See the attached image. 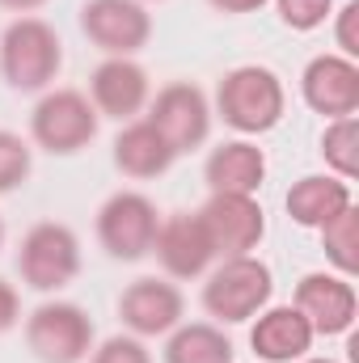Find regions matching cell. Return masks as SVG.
Returning a JSON list of instances; mask_svg holds the SVG:
<instances>
[{"instance_id":"cell-1","label":"cell","mask_w":359,"mask_h":363,"mask_svg":"<svg viewBox=\"0 0 359 363\" xmlns=\"http://www.w3.org/2000/svg\"><path fill=\"white\" fill-rule=\"evenodd\" d=\"M283 110H287V89L263 64H241L224 72L216 89V114L241 135H267L270 127H279Z\"/></svg>"},{"instance_id":"cell-2","label":"cell","mask_w":359,"mask_h":363,"mask_svg":"<svg viewBox=\"0 0 359 363\" xmlns=\"http://www.w3.org/2000/svg\"><path fill=\"white\" fill-rule=\"evenodd\" d=\"M64 68V43L43 17H17L0 34V77L17 93L51 89Z\"/></svg>"},{"instance_id":"cell-3","label":"cell","mask_w":359,"mask_h":363,"mask_svg":"<svg viewBox=\"0 0 359 363\" xmlns=\"http://www.w3.org/2000/svg\"><path fill=\"white\" fill-rule=\"evenodd\" d=\"M270 291H275V279H270V267L263 258H254V254L220 258V267L203 283V308L220 325H241L267 308Z\"/></svg>"},{"instance_id":"cell-4","label":"cell","mask_w":359,"mask_h":363,"mask_svg":"<svg viewBox=\"0 0 359 363\" xmlns=\"http://www.w3.org/2000/svg\"><path fill=\"white\" fill-rule=\"evenodd\" d=\"M26 347L38 363H81L93 351V321L72 300H47L26 317Z\"/></svg>"},{"instance_id":"cell-5","label":"cell","mask_w":359,"mask_h":363,"mask_svg":"<svg viewBox=\"0 0 359 363\" xmlns=\"http://www.w3.org/2000/svg\"><path fill=\"white\" fill-rule=\"evenodd\" d=\"M30 135L55 157H72L97 135V110L81 89H47L30 114Z\"/></svg>"},{"instance_id":"cell-6","label":"cell","mask_w":359,"mask_h":363,"mask_svg":"<svg viewBox=\"0 0 359 363\" xmlns=\"http://www.w3.org/2000/svg\"><path fill=\"white\" fill-rule=\"evenodd\" d=\"M17 271L26 279V287L34 291H60L81 274V241L68 224L43 220L21 237L17 250Z\"/></svg>"},{"instance_id":"cell-7","label":"cell","mask_w":359,"mask_h":363,"mask_svg":"<svg viewBox=\"0 0 359 363\" xmlns=\"http://www.w3.org/2000/svg\"><path fill=\"white\" fill-rule=\"evenodd\" d=\"M157 203L140 190H118L101 203L97 211V241L110 258L118 262H136L144 254H153V241H157Z\"/></svg>"},{"instance_id":"cell-8","label":"cell","mask_w":359,"mask_h":363,"mask_svg":"<svg viewBox=\"0 0 359 363\" xmlns=\"http://www.w3.org/2000/svg\"><path fill=\"white\" fill-rule=\"evenodd\" d=\"M199 220L211 237L216 258H241L254 254L258 241L267 237V216L258 194H211L199 207Z\"/></svg>"},{"instance_id":"cell-9","label":"cell","mask_w":359,"mask_h":363,"mask_svg":"<svg viewBox=\"0 0 359 363\" xmlns=\"http://www.w3.org/2000/svg\"><path fill=\"white\" fill-rule=\"evenodd\" d=\"M148 123L165 135V144L174 152H194L199 144H207L211 135V101L207 93L190 81H174L153 97L148 106Z\"/></svg>"},{"instance_id":"cell-10","label":"cell","mask_w":359,"mask_h":363,"mask_svg":"<svg viewBox=\"0 0 359 363\" xmlns=\"http://www.w3.org/2000/svg\"><path fill=\"white\" fill-rule=\"evenodd\" d=\"M81 30L106 55H136L153 38V13L140 0H85Z\"/></svg>"},{"instance_id":"cell-11","label":"cell","mask_w":359,"mask_h":363,"mask_svg":"<svg viewBox=\"0 0 359 363\" xmlns=\"http://www.w3.org/2000/svg\"><path fill=\"white\" fill-rule=\"evenodd\" d=\"M118 317L136 338H165L170 330L182 325L186 300H182L178 283L170 279H136L118 296Z\"/></svg>"},{"instance_id":"cell-12","label":"cell","mask_w":359,"mask_h":363,"mask_svg":"<svg viewBox=\"0 0 359 363\" xmlns=\"http://www.w3.org/2000/svg\"><path fill=\"white\" fill-rule=\"evenodd\" d=\"M300 97L326 118H347L359 110V64L347 55H313L300 72Z\"/></svg>"},{"instance_id":"cell-13","label":"cell","mask_w":359,"mask_h":363,"mask_svg":"<svg viewBox=\"0 0 359 363\" xmlns=\"http://www.w3.org/2000/svg\"><path fill=\"white\" fill-rule=\"evenodd\" d=\"M296 308L300 317L313 325V334H347L355 325V313H359V300H355V287L347 274H304L296 283Z\"/></svg>"},{"instance_id":"cell-14","label":"cell","mask_w":359,"mask_h":363,"mask_svg":"<svg viewBox=\"0 0 359 363\" xmlns=\"http://www.w3.org/2000/svg\"><path fill=\"white\" fill-rule=\"evenodd\" d=\"M153 254H157V262L165 267L170 279H199L216 262V250H211V237H207L199 211H178V216L161 220Z\"/></svg>"},{"instance_id":"cell-15","label":"cell","mask_w":359,"mask_h":363,"mask_svg":"<svg viewBox=\"0 0 359 363\" xmlns=\"http://www.w3.org/2000/svg\"><path fill=\"white\" fill-rule=\"evenodd\" d=\"M153 97L144 64H136L131 55H106L89 77V101L97 114L110 118H136Z\"/></svg>"},{"instance_id":"cell-16","label":"cell","mask_w":359,"mask_h":363,"mask_svg":"<svg viewBox=\"0 0 359 363\" xmlns=\"http://www.w3.org/2000/svg\"><path fill=\"white\" fill-rule=\"evenodd\" d=\"M313 325L300 317L296 304H275V308H263L254 330H250V347L263 363H296L309 355L313 347Z\"/></svg>"},{"instance_id":"cell-17","label":"cell","mask_w":359,"mask_h":363,"mask_svg":"<svg viewBox=\"0 0 359 363\" xmlns=\"http://www.w3.org/2000/svg\"><path fill=\"white\" fill-rule=\"evenodd\" d=\"M203 178L211 186V194H258L267 182V152L250 140H228L211 148Z\"/></svg>"},{"instance_id":"cell-18","label":"cell","mask_w":359,"mask_h":363,"mask_svg":"<svg viewBox=\"0 0 359 363\" xmlns=\"http://www.w3.org/2000/svg\"><path fill=\"white\" fill-rule=\"evenodd\" d=\"M174 161H178V152L165 144V135H161L148 118H131V123L118 131V140H114V165L136 182L161 178Z\"/></svg>"},{"instance_id":"cell-19","label":"cell","mask_w":359,"mask_h":363,"mask_svg":"<svg viewBox=\"0 0 359 363\" xmlns=\"http://www.w3.org/2000/svg\"><path fill=\"white\" fill-rule=\"evenodd\" d=\"M355 199H351V182L334 178V174H309V178H300L292 190H287V199H283V207H287V216L300 224V228H321V224H330L338 211H347Z\"/></svg>"},{"instance_id":"cell-20","label":"cell","mask_w":359,"mask_h":363,"mask_svg":"<svg viewBox=\"0 0 359 363\" xmlns=\"http://www.w3.org/2000/svg\"><path fill=\"white\" fill-rule=\"evenodd\" d=\"M165 338V363H233L228 334L211 321H182Z\"/></svg>"},{"instance_id":"cell-21","label":"cell","mask_w":359,"mask_h":363,"mask_svg":"<svg viewBox=\"0 0 359 363\" xmlns=\"http://www.w3.org/2000/svg\"><path fill=\"white\" fill-rule=\"evenodd\" d=\"M321 157H326V165L334 169V178L355 182V174H359V123H355V114L326 123Z\"/></svg>"},{"instance_id":"cell-22","label":"cell","mask_w":359,"mask_h":363,"mask_svg":"<svg viewBox=\"0 0 359 363\" xmlns=\"http://www.w3.org/2000/svg\"><path fill=\"white\" fill-rule=\"evenodd\" d=\"M317 233H321L326 258L338 267V274L351 279V274L359 271V211H355V203H351L347 211H338L330 224H321Z\"/></svg>"},{"instance_id":"cell-23","label":"cell","mask_w":359,"mask_h":363,"mask_svg":"<svg viewBox=\"0 0 359 363\" xmlns=\"http://www.w3.org/2000/svg\"><path fill=\"white\" fill-rule=\"evenodd\" d=\"M30 169H34L30 144L21 135H13V131H0V194L17 190L21 182L30 178Z\"/></svg>"},{"instance_id":"cell-24","label":"cell","mask_w":359,"mask_h":363,"mask_svg":"<svg viewBox=\"0 0 359 363\" xmlns=\"http://www.w3.org/2000/svg\"><path fill=\"white\" fill-rule=\"evenodd\" d=\"M279 21L296 34H309L317 26H326V17H334V0H275Z\"/></svg>"},{"instance_id":"cell-25","label":"cell","mask_w":359,"mask_h":363,"mask_svg":"<svg viewBox=\"0 0 359 363\" xmlns=\"http://www.w3.org/2000/svg\"><path fill=\"white\" fill-rule=\"evenodd\" d=\"M89 363H153V355H148L144 338H136V334H114V338H106V342L93 351Z\"/></svg>"},{"instance_id":"cell-26","label":"cell","mask_w":359,"mask_h":363,"mask_svg":"<svg viewBox=\"0 0 359 363\" xmlns=\"http://www.w3.org/2000/svg\"><path fill=\"white\" fill-rule=\"evenodd\" d=\"M355 21H359V0H347V4L338 9V26H334V38H338V55H347V60H355V55H359Z\"/></svg>"},{"instance_id":"cell-27","label":"cell","mask_w":359,"mask_h":363,"mask_svg":"<svg viewBox=\"0 0 359 363\" xmlns=\"http://www.w3.org/2000/svg\"><path fill=\"white\" fill-rule=\"evenodd\" d=\"M17 321H21V300H17V287L0 279V334H9Z\"/></svg>"},{"instance_id":"cell-28","label":"cell","mask_w":359,"mask_h":363,"mask_svg":"<svg viewBox=\"0 0 359 363\" xmlns=\"http://www.w3.org/2000/svg\"><path fill=\"white\" fill-rule=\"evenodd\" d=\"M211 9H220V13H258L267 0H207Z\"/></svg>"},{"instance_id":"cell-29","label":"cell","mask_w":359,"mask_h":363,"mask_svg":"<svg viewBox=\"0 0 359 363\" xmlns=\"http://www.w3.org/2000/svg\"><path fill=\"white\" fill-rule=\"evenodd\" d=\"M47 0H0V9H13V13H21V17H30L34 9H43Z\"/></svg>"},{"instance_id":"cell-30","label":"cell","mask_w":359,"mask_h":363,"mask_svg":"<svg viewBox=\"0 0 359 363\" xmlns=\"http://www.w3.org/2000/svg\"><path fill=\"white\" fill-rule=\"evenodd\" d=\"M296 363H334V359H313V355H304V359H296Z\"/></svg>"},{"instance_id":"cell-31","label":"cell","mask_w":359,"mask_h":363,"mask_svg":"<svg viewBox=\"0 0 359 363\" xmlns=\"http://www.w3.org/2000/svg\"><path fill=\"white\" fill-rule=\"evenodd\" d=\"M0 245H4V224H0Z\"/></svg>"},{"instance_id":"cell-32","label":"cell","mask_w":359,"mask_h":363,"mask_svg":"<svg viewBox=\"0 0 359 363\" xmlns=\"http://www.w3.org/2000/svg\"><path fill=\"white\" fill-rule=\"evenodd\" d=\"M140 4H144V0H140Z\"/></svg>"}]
</instances>
